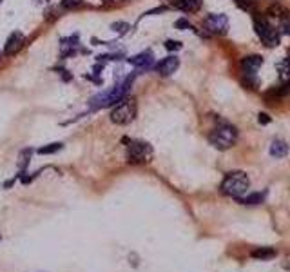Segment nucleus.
<instances>
[{"instance_id": "3", "label": "nucleus", "mask_w": 290, "mask_h": 272, "mask_svg": "<svg viewBox=\"0 0 290 272\" xmlns=\"http://www.w3.org/2000/svg\"><path fill=\"white\" fill-rule=\"evenodd\" d=\"M236 140H238V131H236V127L229 126V124H220L209 135V141L220 151L230 149L236 143Z\"/></svg>"}, {"instance_id": "1", "label": "nucleus", "mask_w": 290, "mask_h": 272, "mask_svg": "<svg viewBox=\"0 0 290 272\" xmlns=\"http://www.w3.org/2000/svg\"><path fill=\"white\" fill-rule=\"evenodd\" d=\"M249 187H250L249 176L241 171L229 172L225 176V180L221 181V192H223L225 196L236 198V200L243 196V194L249 191Z\"/></svg>"}, {"instance_id": "22", "label": "nucleus", "mask_w": 290, "mask_h": 272, "mask_svg": "<svg viewBox=\"0 0 290 272\" xmlns=\"http://www.w3.org/2000/svg\"><path fill=\"white\" fill-rule=\"evenodd\" d=\"M281 265H283V269H285V271L290 272V254H287V256L283 258V263H281Z\"/></svg>"}, {"instance_id": "11", "label": "nucleus", "mask_w": 290, "mask_h": 272, "mask_svg": "<svg viewBox=\"0 0 290 272\" xmlns=\"http://www.w3.org/2000/svg\"><path fill=\"white\" fill-rule=\"evenodd\" d=\"M178 66H180V60H178L176 56H167V58H163V60L156 66V71H158L161 76H170L176 69H178Z\"/></svg>"}, {"instance_id": "24", "label": "nucleus", "mask_w": 290, "mask_h": 272, "mask_svg": "<svg viewBox=\"0 0 290 272\" xmlns=\"http://www.w3.org/2000/svg\"><path fill=\"white\" fill-rule=\"evenodd\" d=\"M0 2H2V0H0Z\"/></svg>"}, {"instance_id": "18", "label": "nucleus", "mask_w": 290, "mask_h": 272, "mask_svg": "<svg viewBox=\"0 0 290 272\" xmlns=\"http://www.w3.org/2000/svg\"><path fill=\"white\" fill-rule=\"evenodd\" d=\"M113 29L120 31V33H125V31L129 29V25L124 24V22H115V24H113Z\"/></svg>"}, {"instance_id": "16", "label": "nucleus", "mask_w": 290, "mask_h": 272, "mask_svg": "<svg viewBox=\"0 0 290 272\" xmlns=\"http://www.w3.org/2000/svg\"><path fill=\"white\" fill-rule=\"evenodd\" d=\"M62 149V143H49V145H45V147H40L38 149V154H53V152H56V151H60Z\"/></svg>"}, {"instance_id": "6", "label": "nucleus", "mask_w": 290, "mask_h": 272, "mask_svg": "<svg viewBox=\"0 0 290 272\" xmlns=\"http://www.w3.org/2000/svg\"><path fill=\"white\" fill-rule=\"evenodd\" d=\"M254 27H256L258 36H260L261 42H263L265 45H269V47H276V45L280 44V33H278V29H276L269 20L261 18V16H256Z\"/></svg>"}, {"instance_id": "5", "label": "nucleus", "mask_w": 290, "mask_h": 272, "mask_svg": "<svg viewBox=\"0 0 290 272\" xmlns=\"http://www.w3.org/2000/svg\"><path fill=\"white\" fill-rule=\"evenodd\" d=\"M127 152H129V160L133 163H149L154 156L152 147L147 141L142 140H127Z\"/></svg>"}, {"instance_id": "21", "label": "nucleus", "mask_w": 290, "mask_h": 272, "mask_svg": "<svg viewBox=\"0 0 290 272\" xmlns=\"http://www.w3.org/2000/svg\"><path fill=\"white\" fill-rule=\"evenodd\" d=\"M236 4L240 5V7H243V9H250V7H252V2H250V0H236Z\"/></svg>"}, {"instance_id": "4", "label": "nucleus", "mask_w": 290, "mask_h": 272, "mask_svg": "<svg viewBox=\"0 0 290 272\" xmlns=\"http://www.w3.org/2000/svg\"><path fill=\"white\" fill-rule=\"evenodd\" d=\"M135 116H136V100L135 98H124L113 109L111 120L115 122L116 126H127V124L135 120Z\"/></svg>"}, {"instance_id": "9", "label": "nucleus", "mask_w": 290, "mask_h": 272, "mask_svg": "<svg viewBox=\"0 0 290 272\" xmlns=\"http://www.w3.org/2000/svg\"><path fill=\"white\" fill-rule=\"evenodd\" d=\"M261 66H263V58L260 55H250L241 60V71L245 76H254Z\"/></svg>"}, {"instance_id": "23", "label": "nucleus", "mask_w": 290, "mask_h": 272, "mask_svg": "<svg viewBox=\"0 0 290 272\" xmlns=\"http://www.w3.org/2000/svg\"><path fill=\"white\" fill-rule=\"evenodd\" d=\"M258 120H260V124H269L270 118H269V115H265V113H263V115H260V118H258Z\"/></svg>"}, {"instance_id": "14", "label": "nucleus", "mask_w": 290, "mask_h": 272, "mask_svg": "<svg viewBox=\"0 0 290 272\" xmlns=\"http://www.w3.org/2000/svg\"><path fill=\"white\" fill-rule=\"evenodd\" d=\"M267 198V192H252V194H249V196H241L238 198V202L243 203V205H258V203H263Z\"/></svg>"}, {"instance_id": "2", "label": "nucleus", "mask_w": 290, "mask_h": 272, "mask_svg": "<svg viewBox=\"0 0 290 272\" xmlns=\"http://www.w3.org/2000/svg\"><path fill=\"white\" fill-rule=\"evenodd\" d=\"M133 78H135L133 75L127 76V78H125L122 84H118L113 91L102 93V95L91 98V107H93V109H102V107L113 106V104H118L120 100H124L125 95H127V91H129V86L133 84Z\"/></svg>"}, {"instance_id": "12", "label": "nucleus", "mask_w": 290, "mask_h": 272, "mask_svg": "<svg viewBox=\"0 0 290 272\" xmlns=\"http://www.w3.org/2000/svg\"><path fill=\"white\" fill-rule=\"evenodd\" d=\"M174 7H178L180 11L185 13H194L201 7V0H170Z\"/></svg>"}, {"instance_id": "8", "label": "nucleus", "mask_w": 290, "mask_h": 272, "mask_svg": "<svg viewBox=\"0 0 290 272\" xmlns=\"http://www.w3.org/2000/svg\"><path fill=\"white\" fill-rule=\"evenodd\" d=\"M24 42H25V38H24V35H22L20 31H13V33L9 35V38H7V42H5L4 53L5 55H9V56L16 55V53L24 47Z\"/></svg>"}, {"instance_id": "20", "label": "nucleus", "mask_w": 290, "mask_h": 272, "mask_svg": "<svg viewBox=\"0 0 290 272\" xmlns=\"http://www.w3.org/2000/svg\"><path fill=\"white\" fill-rule=\"evenodd\" d=\"M62 4H64L65 7H76V5L82 4V0H62Z\"/></svg>"}, {"instance_id": "17", "label": "nucleus", "mask_w": 290, "mask_h": 272, "mask_svg": "<svg viewBox=\"0 0 290 272\" xmlns=\"http://www.w3.org/2000/svg\"><path fill=\"white\" fill-rule=\"evenodd\" d=\"M165 47L169 51H178V49H181V44H180V42H176V40H167L165 42Z\"/></svg>"}, {"instance_id": "19", "label": "nucleus", "mask_w": 290, "mask_h": 272, "mask_svg": "<svg viewBox=\"0 0 290 272\" xmlns=\"http://www.w3.org/2000/svg\"><path fill=\"white\" fill-rule=\"evenodd\" d=\"M176 27H180V29H192V25H190L185 18H180V20L176 22Z\"/></svg>"}, {"instance_id": "7", "label": "nucleus", "mask_w": 290, "mask_h": 272, "mask_svg": "<svg viewBox=\"0 0 290 272\" xmlns=\"http://www.w3.org/2000/svg\"><path fill=\"white\" fill-rule=\"evenodd\" d=\"M205 29L212 35H225L229 31V18L221 13H216V15H209L205 18Z\"/></svg>"}, {"instance_id": "10", "label": "nucleus", "mask_w": 290, "mask_h": 272, "mask_svg": "<svg viewBox=\"0 0 290 272\" xmlns=\"http://www.w3.org/2000/svg\"><path fill=\"white\" fill-rule=\"evenodd\" d=\"M129 64H133V66L138 67V69H142V71H144V69H150V67H152V64H154V56H152V53L145 51V53H140V55L131 56Z\"/></svg>"}, {"instance_id": "15", "label": "nucleus", "mask_w": 290, "mask_h": 272, "mask_svg": "<svg viewBox=\"0 0 290 272\" xmlns=\"http://www.w3.org/2000/svg\"><path fill=\"white\" fill-rule=\"evenodd\" d=\"M250 256L256 258V260L265 262V260H272V258L276 256V251L272 247H261V249H256V251L250 252Z\"/></svg>"}, {"instance_id": "13", "label": "nucleus", "mask_w": 290, "mask_h": 272, "mask_svg": "<svg viewBox=\"0 0 290 272\" xmlns=\"http://www.w3.org/2000/svg\"><path fill=\"white\" fill-rule=\"evenodd\" d=\"M270 154L274 158H285L289 154V143L285 140H274L270 145Z\"/></svg>"}]
</instances>
